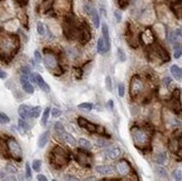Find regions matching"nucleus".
I'll return each instance as SVG.
<instances>
[{"mask_svg":"<svg viewBox=\"0 0 182 181\" xmlns=\"http://www.w3.org/2000/svg\"><path fill=\"white\" fill-rule=\"evenodd\" d=\"M50 162L56 168H63L69 162V152L62 147H56L51 152Z\"/></svg>","mask_w":182,"mask_h":181,"instance_id":"nucleus-1","label":"nucleus"},{"mask_svg":"<svg viewBox=\"0 0 182 181\" xmlns=\"http://www.w3.org/2000/svg\"><path fill=\"white\" fill-rule=\"evenodd\" d=\"M133 138V142L137 148H145L149 144V135L146 134L145 131H143L140 128H133L131 131Z\"/></svg>","mask_w":182,"mask_h":181,"instance_id":"nucleus-2","label":"nucleus"},{"mask_svg":"<svg viewBox=\"0 0 182 181\" xmlns=\"http://www.w3.org/2000/svg\"><path fill=\"white\" fill-rule=\"evenodd\" d=\"M7 148H8V152L14 159L20 161L23 158V150L19 143L15 139H8L7 140Z\"/></svg>","mask_w":182,"mask_h":181,"instance_id":"nucleus-3","label":"nucleus"},{"mask_svg":"<svg viewBox=\"0 0 182 181\" xmlns=\"http://www.w3.org/2000/svg\"><path fill=\"white\" fill-rule=\"evenodd\" d=\"M75 160L79 166L84 168H91V157L82 149H77L75 151Z\"/></svg>","mask_w":182,"mask_h":181,"instance_id":"nucleus-4","label":"nucleus"},{"mask_svg":"<svg viewBox=\"0 0 182 181\" xmlns=\"http://www.w3.org/2000/svg\"><path fill=\"white\" fill-rule=\"evenodd\" d=\"M44 63H45L46 67L48 68V70H58L60 68L58 66V60H57V57L55 55L54 53H51V51H47L46 49L45 51V56H44Z\"/></svg>","mask_w":182,"mask_h":181,"instance_id":"nucleus-5","label":"nucleus"},{"mask_svg":"<svg viewBox=\"0 0 182 181\" xmlns=\"http://www.w3.org/2000/svg\"><path fill=\"white\" fill-rule=\"evenodd\" d=\"M143 88H144V85H143L142 79L139 76H134L131 81V84H130V94L132 95V97L141 94Z\"/></svg>","mask_w":182,"mask_h":181,"instance_id":"nucleus-6","label":"nucleus"},{"mask_svg":"<svg viewBox=\"0 0 182 181\" xmlns=\"http://www.w3.org/2000/svg\"><path fill=\"white\" fill-rule=\"evenodd\" d=\"M170 106L172 108V111L175 114H180L181 113V104H180V91L175 89L173 92V96L170 101Z\"/></svg>","mask_w":182,"mask_h":181,"instance_id":"nucleus-7","label":"nucleus"},{"mask_svg":"<svg viewBox=\"0 0 182 181\" xmlns=\"http://www.w3.org/2000/svg\"><path fill=\"white\" fill-rule=\"evenodd\" d=\"M78 38L82 44H86L87 42H90L91 39V30L86 23H83L82 26H79L78 28Z\"/></svg>","mask_w":182,"mask_h":181,"instance_id":"nucleus-8","label":"nucleus"},{"mask_svg":"<svg viewBox=\"0 0 182 181\" xmlns=\"http://www.w3.org/2000/svg\"><path fill=\"white\" fill-rule=\"evenodd\" d=\"M77 121H78L79 126H82V128H84V129H86V130L88 131V132H91V133H96L97 130H98V128H100V126H97L96 124L90 122V121L86 120V119H84V117H78Z\"/></svg>","mask_w":182,"mask_h":181,"instance_id":"nucleus-9","label":"nucleus"},{"mask_svg":"<svg viewBox=\"0 0 182 181\" xmlns=\"http://www.w3.org/2000/svg\"><path fill=\"white\" fill-rule=\"evenodd\" d=\"M153 48H154L155 55L158 56L159 58H161V59H163V62H169L170 60V56H169L168 51H165L161 45L155 44L154 46H153Z\"/></svg>","mask_w":182,"mask_h":181,"instance_id":"nucleus-10","label":"nucleus"},{"mask_svg":"<svg viewBox=\"0 0 182 181\" xmlns=\"http://www.w3.org/2000/svg\"><path fill=\"white\" fill-rule=\"evenodd\" d=\"M102 34H103V39H104V44H105V51H107L111 49V38H109V27L106 23H103L102 25Z\"/></svg>","mask_w":182,"mask_h":181,"instance_id":"nucleus-11","label":"nucleus"},{"mask_svg":"<svg viewBox=\"0 0 182 181\" xmlns=\"http://www.w3.org/2000/svg\"><path fill=\"white\" fill-rule=\"evenodd\" d=\"M20 83H21V86H23V89L28 94H32L34 93V86L32 85V83L29 82L27 75L23 74L21 77H20Z\"/></svg>","mask_w":182,"mask_h":181,"instance_id":"nucleus-12","label":"nucleus"},{"mask_svg":"<svg viewBox=\"0 0 182 181\" xmlns=\"http://www.w3.org/2000/svg\"><path fill=\"white\" fill-rule=\"evenodd\" d=\"M34 77H35V83L39 86L40 89H43L44 92H49L50 87L48 86V84L44 81V78L41 77L40 74H38V73H34Z\"/></svg>","mask_w":182,"mask_h":181,"instance_id":"nucleus-13","label":"nucleus"},{"mask_svg":"<svg viewBox=\"0 0 182 181\" xmlns=\"http://www.w3.org/2000/svg\"><path fill=\"white\" fill-rule=\"evenodd\" d=\"M117 171L120 174L126 176V174H128V172L131 171V167H130V164H128L125 160H122V161L118 162V164H117Z\"/></svg>","mask_w":182,"mask_h":181,"instance_id":"nucleus-14","label":"nucleus"},{"mask_svg":"<svg viewBox=\"0 0 182 181\" xmlns=\"http://www.w3.org/2000/svg\"><path fill=\"white\" fill-rule=\"evenodd\" d=\"M171 9H172L173 14L177 16L178 18L182 17V0H178L175 2H173L171 5Z\"/></svg>","mask_w":182,"mask_h":181,"instance_id":"nucleus-15","label":"nucleus"},{"mask_svg":"<svg viewBox=\"0 0 182 181\" xmlns=\"http://www.w3.org/2000/svg\"><path fill=\"white\" fill-rule=\"evenodd\" d=\"M18 113H19V116L23 119V120H26L28 117H30V107L26 105V104H23V105H20L18 108Z\"/></svg>","mask_w":182,"mask_h":181,"instance_id":"nucleus-16","label":"nucleus"},{"mask_svg":"<svg viewBox=\"0 0 182 181\" xmlns=\"http://www.w3.org/2000/svg\"><path fill=\"white\" fill-rule=\"evenodd\" d=\"M170 72H171L172 76L175 79L182 81V68L181 67H179L178 65H172L171 66V68H170Z\"/></svg>","mask_w":182,"mask_h":181,"instance_id":"nucleus-17","label":"nucleus"},{"mask_svg":"<svg viewBox=\"0 0 182 181\" xmlns=\"http://www.w3.org/2000/svg\"><path fill=\"white\" fill-rule=\"evenodd\" d=\"M106 155L109 157V159H117L120 155H121V150L118 148H109L105 151Z\"/></svg>","mask_w":182,"mask_h":181,"instance_id":"nucleus-18","label":"nucleus"},{"mask_svg":"<svg viewBox=\"0 0 182 181\" xmlns=\"http://www.w3.org/2000/svg\"><path fill=\"white\" fill-rule=\"evenodd\" d=\"M59 136H60L62 139L64 140L66 143L70 144V145H75V144H76V140H75V138H74L72 134H69V133L63 132L62 134H59Z\"/></svg>","mask_w":182,"mask_h":181,"instance_id":"nucleus-19","label":"nucleus"},{"mask_svg":"<svg viewBox=\"0 0 182 181\" xmlns=\"http://www.w3.org/2000/svg\"><path fill=\"white\" fill-rule=\"evenodd\" d=\"M90 15H91L92 20H93V23H94L95 28H98L100 27V15H98V11L95 8H92V11Z\"/></svg>","mask_w":182,"mask_h":181,"instance_id":"nucleus-20","label":"nucleus"},{"mask_svg":"<svg viewBox=\"0 0 182 181\" xmlns=\"http://www.w3.org/2000/svg\"><path fill=\"white\" fill-rule=\"evenodd\" d=\"M48 139H49V133L48 132H44L43 134L39 136V139H38V148H44L47 142H48Z\"/></svg>","mask_w":182,"mask_h":181,"instance_id":"nucleus-21","label":"nucleus"},{"mask_svg":"<svg viewBox=\"0 0 182 181\" xmlns=\"http://www.w3.org/2000/svg\"><path fill=\"white\" fill-rule=\"evenodd\" d=\"M96 171L101 173V174H109V173H112V168L109 167V166H98V167H96Z\"/></svg>","mask_w":182,"mask_h":181,"instance_id":"nucleus-22","label":"nucleus"},{"mask_svg":"<svg viewBox=\"0 0 182 181\" xmlns=\"http://www.w3.org/2000/svg\"><path fill=\"white\" fill-rule=\"evenodd\" d=\"M154 171H155V174L162 179H168V173L165 171V169L162 167H155L154 168Z\"/></svg>","mask_w":182,"mask_h":181,"instance_id":"nucleus-23","label":"nucleus"},{"mask_svg":"<svg viewBox=\"0 0 182 181\" xmlns=\"http://www.w3.org/2000/svg\"><path fill=\"white\" fill-rule=\"evenodd\" d=\"M41 114V107L40 106H34L30 107V117L37 119Z\"/></svg>","mask_w":182,"mask_h":181,"instance_id":"nucleus-24","label":"nucleus"},{"mask_svg":"<svg viewBox=\"0 0 182 181\" xmlns=\"http://www.w3.org/2000/svg\"><path fill=\"white\" fill-rule=\"evenodd\" d=\"M167 161V154L165 152H160L155 155V162L159 163V164H163Z\"/></svg>","mask_w":182,"mask_h":181,"instance_id":"nucleus-25","label":"nucleus"},{"mask_svg":"<svg viewBox=\"0 0 182 181\" xmlns=\"http://www.w3.org/2000/svg\"><path fill=\"white\" fill-rule=\"evenodd\" d=\"M53 4H54V0H44L43 4H41V9H43V11L44 12L48 11L51 8Z\"/></svg>","mask_w":182,"mask_h":181,"instance_id":"nucleus-26","label":"nucleus"},{"mask_svg":"<svg viewBox=\"0 0 182 181\" xmlns=\"http://www.w3.org/2000/svg\"><path fill=\"white\" fill-rule=\"evenodd\" d=\"M97 51L100 53V54H105L106 51H105V44H104V39L103 37H101L98 40H97Z\"/></svg>","mask_w":182,"mask_h":181,"instance_id":"nucleus-27","label":"nucleus"},{"mask_svg":"<svg viewBox=\"0 0 182 181\" xmlns=\"http://www.w3.org/2000/svg\"><path fill=\"white\" fill-rule=\"evenodd\" d=\"M78 143H79V145H81L82 148L86 149V150H91L92 149V143L86 139H83V138L82 139H79L78 140Z\"/></svg>","mask_w":182,"mask_h":181,"instance_id":"nucleus-28","label":"nucleus"},{"mask_svg":"<svg viewBox=\"0 0 182 181\" xmlns=\"http://www.w3.org/2000/svg\"><path fill=\"white\" fill-rule=\"evenodd\" d=\"M49 114H50V108L49 107H47V108H45V111L43 112V117H41V124H43V125H46L47 120H48V117H49Z\"/></svg>","mask_w":182,"mask_h":181,"instance_id":"nucleus-29","label":"nucleus"},{"mask_svg":"<svg viewBox=\"0 0 182 181\" xmlns=\"http://www.w3.org/2000/svg\"><path fill=\"white\" fill-rule=\"evenodd\" d=\"M54 129L57 133H59V134H62L63 132H65V128H64V125H63L62 122H56L55 125H54Z\"/></svg>","mask_w":182,"mask_h":181,"instance_id":"nucleus-30","label":"nucleus"},{"mask_svg":"<svg viewBox=\"0 0 182 181\" xmlns=\"http://www.w3.org/2000/svg\"><path fill=\"white\" fill-rule=\"evenodd\" d=\"M32 170H35V171H40L41 169V161L40 160H34L32 163Z\"/></svg>","mask_w":182,"mask_h":181,"instance_id":"nucleus-31","label":"nucleus"},{"mask_svg":"<svg viewBox=\"0 0 182 181\" xmlns=\"http://www.w3.org/2000/svg\"><path fill=\"white\" fill-rule=\"evenodd\" d=\"M78 107H79V108H82V110L91 111L92 108H93V104H92V103H88V102L81 103V104H78Z\"/></svg>","mask_w":182,"mask_h":181,"instance_id":"nucleus-32","label":"nucleus"},{"mask_svg":"<svg viewBox=\"0 0 182 181\" xmlns=\"http://www.w3.org/2000/svg\"><path fill=\"white\" fill-rule=\"evenodd\" d=\"M172 177L174 180H182V171L180 169H175L172 172Z\"/></svg>","mask_w":182,"mask_h":181,"instance_id":"nucleus-33","label":"nucleus"},{"mask_svg":"<svg viewBox=\"0 0 182 181\" xmlns=\"http://www.w3.org/2000/svg\"><path fill=\"white\" fill-rule=\"evenodd\" d=\"M117 57L120 62H125L126 60V55H125V53L122 48H118L117 49Z\"/></svg>","mask_w":182,"mask_h":181,"instance_id":"nucleus-34","label":"nucleus"},{"mask_svg":"<svg viewBox=\"0 0 182 181\" xmlns=\"http://www.w3.org/2000/svg\"><path fill=\"white\" fill-rule=\"evenodd\" d=\"M37 33L39 34L40 36L45 35V26L43 23H37Z\"/></svg>","mask_w":182,"mask_h":181,"instance_id":"nucleus-35","label":"nucleus"},{"mask_svg":"<svg viewBox=\"0 0 182 181\" xmlns=\"http://www.w3.org/2000/svg\"><path fill=\"white\" fill-rule=\"evenodd\" d=\"M182 55V47L179 46V45H175L174 46V57L175 58H180Z\"/></svg>","mask_w":182,"mask_h":181,"instance_id":"nucleus-36","label":"nucleus"},{"mask_svg":"<svg viewBox=\"0 0 182 181\" xmlns=\"http://www.w3.org/2000/svg\"><path fill=\"white\" fill-rule=\"evenodd\" d=\"M18 124H19V126H20V128H21V129H23V131H27L28 129H29V125L27 124V122L23 120V119H21V117L19 119Z\"/></svg>","mask_w":182,"mask_h":181,"instance_id":"nucleus-37","label":"nucleus"},{"mask_svg":"<svg viewBox=\"0 0 182 181\" xmlns=\"http://www.w3.org/2000/svg\"><path fill=\"white\" fill-rule=\"evenodd\" d=\"M10 122V119L5 113H0V124H7Z\"/></svg>","mask_w":182,"mask_h":181,"instance_id":"nucleus-38","label":"nucleus"},{"mask_svg":"<svg viewBox=\"0 0 182 181\" xmlns=\"http://www.w3.org/2000/svg\"><path fill=\"white\" fill-rule=\"evenodd\" d=\"M105 85H106V89H107L109 92H111V91H112V79H111L109 76H107V77L105 78Z\"/></svg>","mask_w":182,"mask_h":181,"instance_id":"nucleus-39","label":"nucleus"},{"mask_svg":"<svg viewBox=\"0 0 182 181\" xmlns=\"http://www.w3.org/2000/svg\"><path fill=\"white\" fill-rule=\"evenodd\" d=\"M50 112H51V115H53V117H59V116L62 115V111H60L59 108H53Z\"/></svg>","mask_w":182,"mask_h":181,"instance_id":"nucleus-40","label":"nucleus"},{"mask_svg":"<svg viewBox=\"0 0 182 181\" xmlns=\"http://www.w3.org/2000/svg\"><path fill=\"white\" fill-rule=\"evenodd\" d=\"M34 57H35V60H36V63H41V60H43V57H41L40 53L38 51H35L34 53Z\"/></svg>","mask_w":182,"mask_h":181,"instance_id":"nucleus-41","label":"nucleus"},{"mask_svg":"<svg viewBox=\"0 0 182 181\" xmlns=\"http://www.w3.org/2000/svg\"><path fill=\"white\" fill-rule=\"evenodd\" d=\"M96 144H97L98 147H101V148H104V147H107V145H109V142H106V141L103 139H98L97 140V142H96Z\"/></svg>","mask_w":182,"mask_h":181,"instance_id":"nucleus-42","label":"nucleus"},{"mask_svg":"<svg viewBox=\"0 0 182 181\" xmlns=\"http://www.w3.org/2000/svg\"><path fill=\"white\" fill-rule=\"evenodd\" d=\"M26 177L27 178L32 177V167L29 166V163H26Z\"/></svg>","mask_w":182,"mask_h":181,"instance_id":"nucleus-43","label":"nucleus"},{"mask_svg":"<svg viewBox=\"0 0 182 181\" xmlns=\"http://www.w3.org/2000/svg\"><path fill=\"white\" fill-rule=\"evenodd\" d=\"M124 93H125V91H124V85L123 84H120V85H118V95H120L121 97H123Z\"/></svg>","mask_w":182,"mask_h":181,"instance_id":"nucleus-44","label":"nucleus"},{"mask_svg":"<svg viewBox=\"0 0 182 181\" xmlns=\"http://www.w3.org/2000/svg\"><path fill=\"white\" fill-rule=\"evenodd\" d=\"M114 17H115V19L117 20L118 23L122 20V15H121V12H120L118 10H115V11H114Z\"/></svg>","mask_w":182,"mask_h":181,"instance_id":"nucleus-45","label":"nucleus"},{"mask_svg":"<svg viewBox=\"0 0 182 181\" xmlns=\"http://www.w3.org/2000/svg\"><path fill=\"white\" fill-rule=\"evenodd\" d=\"M6 171H8V172H10V173H16V168H14L12 166H7L6 167Z\"/></svg>","mask_w":182,"mask_h":181,"instance_id":"nucleus-46","label":"nucleus"},{"mask_svg":"<svg viewBox=\"0 0 182 181\" xmlns=\"http://www.w3.org/2000/svg\"><path fill=\"white\" fill-rule=\"evenodd\" d=\"M21 72H23V74L27 75V76H29V75H30V70H29V68H28V67H23V68H21Z\"/></svg>","mask_w":182,"mask_h":181,"instance_id":"nucleus-47","label":"nucleus"},{"mask_svg":"<svg viewBox=\"0 0 182 181\" xmlns=\"http://www.w3.org/2000/svg\"><path fill=\"white\" fill-rule=\"evenodd\" d=\"M37 180H39V181H47V178H46L44 174H38V176H37Z\"/></svg>","mask_w":182,"mask_h":181,"instance_id":"nucleus-48","label":"nucleus"},{"mask_svg":"<svg viewBox=\"0 0 182 181\" xmlns=\"http://www.w3.org/2000/svg\"><path fill=\"white\" fill-rule=\"evenodd\" d=\"M174 34H175V36H180V37H182V27L178 28Z\"/></svg>","mask_w":182,"mask_h":181,"instance_id":"nucleus-49","label":"nucleus"},{"mask_svg":"<svg viewBox=\"0 0 182 181\" xmlns=\"http://www.w3.org/2000/svg\"><path fill=\"white\" fill-rule=\"evenodd\" d=\"M0 78H1V79L7 78V73H6V72H4L2 70H0Z\"/></svg>","mask_w":182,"mask_h":181,"instance_id":"nucleus-50","label":"nucleus"},{"mask_svg":"<svg viewBox=\"0 0 182 181\" xmlns=\"http://www.w3.org/2000/svg\"><path fill=\"white\" fill-rule=\"evenodd\" d=\"M82 70H79V68H77L76 70V78H82Z\"/></svg>","mask_w":182,"mask_h":181,"instance_id":"nucleus-51","label":"nucleus"},{"mask_svg":"<svg viewBox=\"0 0 182 181\" xmlns=\"http://www.w3.org/2000/svg\"><path fill=\"white\" fill-rule=\"evenodd\" d=\"M107 104H109V107L111 108V110H113V107H114V102L112 101V100H109V102H107Z\"/></svg>","mask_w":182,"mask_h":181,"instance_id":"nucleus-52","label":"nucleus"},{"mask_svg":"<svg viewBox=\"0 0 182 181\" xmlns=\"http://www.w3.org/2000/svg\"><path fill=\"white\" fill-rule=\"evenodd\" d=\"M164 83L167 84V86H168L169 84H171V78H170V77H165V78H164Z\"/></svg>","mask_w":182,"mask_h":181,"instance_id":"nucleus-53","label":"nucleus"},{"mask_svg":"<svg viewBox=\"0 0 182 181\" xmlns=\"http://www.w3.org/2000/svg\"><path fill=\"white\" fill-rule=\"evenodd\" d=\"M17 1H18L20 5H26L28 2V0H17Z\"/></svg>","mask_w":182,"mask_h":181,"instance_id":"nucleus-54","label":"nucleus"},{"mask_svg":"<svg viewBox=\"0 0 182 181\" xmlns=\"http://www.w3.org/2000/svg\"><path fill=\"white\" fill-rule=\"evenodd\" d=\"M66 179H68V180H77L76 178H73V177H66Z\"/></svg>","mask_w":182,"mask_h":181,"instance_id":"nucleus-55","label":"nucleus"}]
</instances>
